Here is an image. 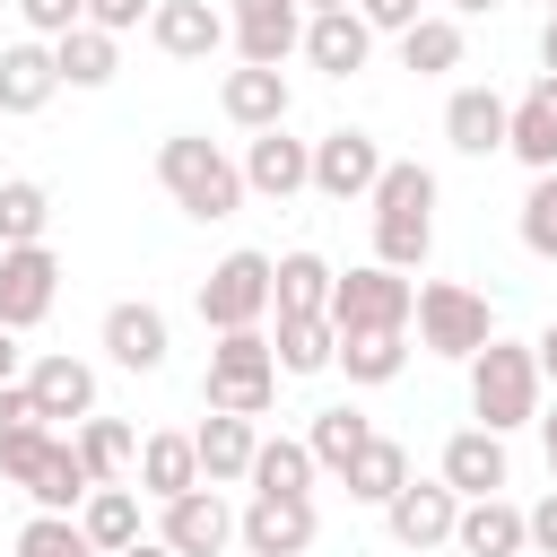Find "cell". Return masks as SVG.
<instances>
[{
    "label": "cell",
    "instance_id": "1",
    "mask_svg": "<svg viewBox=\"0 0 557 557\" xmlns=\"http://www.w3.org/2000/svg\"><path fill=\"white\" fill-rule=\"evenodd\" d=\"M366 200H374V261L383 270H426V252H435V174L418 157H383Z\"/></svg>",
    "mask_w": 557,
    "mask_h": 557
},
{
    "label": "cell",
    "instance_id": "2",
    "mask_svg": "<svg viewBox=\"0 0 557 557\" xmlns=\"http://www.w3.org/2000/svg\"><path fill=\"white\" fill-rule=\"evenodd\" d=\"M157 183H165V200H174L183 218H200V226H218V218L244 209V165H235L218 139H200V131L157 139Z\"/></svg>",
    "mask_w": 557,
    "mask_h": 557
},
{
    "label": "cell",
    "instance_id": "3",
    "mask_svg": "<svg viewBox=\"0 0 557 557\" xmlns=\"http://www.w3.org/2000/svg\"><path fill=\"white\" fill-rule=\"evenodd\" d=\"M540 357H531V339H487L479 357H470V418L479 426H496V435H513V426H531L540 418Z\"/></svg>",
    "mask_w": 557,
    "mask_h": 557
},
{
    "label": "cell",
    "instance_id": "4",
    "mask_svg": "<svg viewBox=\"0 0 557 557\" xmlns=\"http://www.w3.org/2000/svg\"><path fill=\"white\" fill-rule=\"evenodd\" d=\"M200 400L226 409V418H261L278 400V357H270V331H218L209 348V374H200Z\"/></svg>",
    "mask_w": 557,
    "mask_h": 557
},
{
    "label": "cell",
    "instance_id": "5",
    "mask_svg": "<svg viewBox=\"0 0 557 557\" xmlns=\"http://www.w3.org/2000/svg\"><path fill=\"white\" fill-rule=\"evenodd\" d=\"M409 322H418V348H426V357H461V366L496 339V305H487L470 278H426L418 305H409Z\"/></svg>",
    "mask_w": 557,
    "mask_h": 557
},
{
    "label": "cell",
    "instance_id": "6",
    "mask_svg": "<svg viewBox=\"0 0 557 557\" xmlns=\"http://www.w3.org/2000/svg\"><path fill=\"white\" fill-rule=\"evenodd\" d=\"M200 322L209 331H252V322H270V252H252V244H235L209 278H200Z\"/></svg>",
    "mask_w": 557,
    "mask_h": 557
},
{
    "label": "cell",
    "instance_id": "7",
    "mask_svg": "<svg viewBox=\"0 0 557 557\" xmlns=\"http://www.w3.org/2000/svg\"><path fill=\"white\" fill-rule=\"evenodd\" d=\"M409 305H418L409 270L366 261V270H339L331 278V331H409Z\"/></svg>",
    "mask_w": 557,
    "mask_h": 557
},
{
    "label": "cell",
    "instance_id": "8",
    "mask_svg": "<svg viewBox=\"0 0 557 557\" xmlns=\"http://www.w3.org/2000/svg\"><path fill=\"white\" fill-rule=\"evenodd\" d=\"M374 513H383V531H392L409 557H426V548H453V513H461V496H453L444 479H400Z\"/></svg>",
    "mask_w": 557,
    "mask_h": 557
},
{
    "label": "cell",
    "instance_id": "9",
    "mask_svg": "<svg viewBox=\"0 0 557 557\" xmlns=\"http://www.w3.org/2000/svg\"><path fill=\"white\" fill-rule=\"evenodd\" d=\"M157 540H165L174 557H218V548L235 540V505L200 479V487H183V496L157 505Z\"/></svg>",
    "mask_w": 557,
    "mask_h": 557
},
{
    "label": "cell",
    "instance_id": "10",
    "mask_svg": "<svg viewBox=\"0 0 557 557\" xmlns=\"http://www.w3.org/2000/svg\"><path fill=\"white\" fill-rule=\"evenodd\" d=\"M61 296V261L52 244H0V322L9 331H35Z\"/></svg>",
    "mask_w": 557,
    "mask_h": 557
},
{
    "label": "cell",
    "instance_id": "11",
    "mask_svg": "<svg viewBox=\"0 0 557 557\" xmlns=\"http://www.w3.org/2000/svg\"><path fill=\"white\" fill-rule=\"evenodd\" d=\"M374 174H383V139H374V131H348V122H339V131L313 139V191H322V200L348 209V200L374 191Z\"/></svg>",
    "mask_w": 557,
    "mask_h": 557
},
{
    "label": "cell",
    "instance_id": "12",
    "mask_svg": "<svg viewBox=\"0 0 557 557\" xmlns=\"http://www.w3.org/2000/svg\"><path fill=\"white\" fill-rule=\"evenodd\" d=\"M313 531H322L313 496H252V505L235 513V540H244L252 557H305Z\"/></svg>",
    "mask_w": 557,
    "mask_h": 557
},
{
    "label": "cell",
    "instance_id": "13",
    "mask_svg": "<svg viewBox=\"0 0 557 557\" xmlns=\"http://www.w3.org/2000/svg\"><path fill=\"white\" fill-rule=\"evenodd\" d=\"M235 165H244V191H261V200L313 191V139H287V122H278V131H252V148H244Z\"/></svg>",
    "mask_w": 557,
    "mask_h": 557
},
{
    "label": "cell",
    "instance_id": "14",
    "mask_svg": "<svg viewBox=\"0 0 557 557\" xmlns=\"http://www.w3.org/2000/svg\"><path fill=\"white\" fill-rule=\"evenodd\" d=\"M435 479H444L453 496H505V479H513V453H505V435H496V426H461V435H444V461H435Z\"/></svg>",
    "mask_w": 557,
    "mask_h": 557
},
{
    "label": "cell",
    "instance_id": "15",
    "mask_svg": "<svg viewBox=\"0 0 557 557\" xmlns=\"http://www.w3.org/2000/svg\"><path fill=\"white\" fill-rule=\"evenodd\" d=\"M296 35H305V9H296V0H226V44H235L244 61L278 70V61L296 52Z\"/></svg>",
    "mask_w": 557,
    "mask_h": 557
},
{
    "label": "cell",
    "instance_id": "16",
    "mask_svg": "<svg viewBox=\"0 0 557 557\" xmlns=\"http://www.w3.org/2000/svg\"><path fill=\"white\" fill-rule=\"evenodd\" d=\"M296 52H305L322 78H357V70L374 61V26H366L357 9H313L305 35H296Z\"/></svg>",
    "mask_w": 557,
    "mask_h": 557
},
{
    "label": "cell",
    "instance_id": "17",
    "mask_svg": "<svg viewBox=\"0 0 557 557\" xmlns=\"http://www.w3.org/2000/svg\"><path fill=\"white\" fill-rule=\"evenodd\" d=\"M165 348H174V331H165V313H157L148 296H122V305L104 313V357H113L122 374H157Z\"/></svg>",
    "mask_w": 557,
    "mask_h": 557
},
{
    "label": "cell",
    "instance_id": "18",
    "mask_svg": "<svg viewBox=\"0 0 557 557\" xmlns=\"http://www.w3.org/2000/svg\"><path fill=\"white\" fill-rule=\"evenodd\" d=\"M17 383L35 392V409H44V426H61V418L78 426V418L96 409V366H87V357H70V348H52V357H35V366H26Z\"/></svg>",
    "mask_w": 557,
    "mask_h": 557
},
{
    "label": "cell",
    "instance_id": "19",
    "mask_svg": "<svg viewBox=\"0 0 557 557\" xmlns=\"http://www.w3.org/2000/svg\"><path fill=\"white\" fill-rule=\"evenodd\" d=\"M148 44L165 61H209L226 44V9H209V0H157L148 9Z\"/></svg>",
    "mask_w": 557,
    "mask_h": 557
},
{
    "label": "cell",
    "instance_id": "20",
    "mask_svg": "<svg viewBox=\"0 0 557 557\" xmlns=\"http://www.w3.org/2000/svg\"><path fill=\"white\" fill-rule=\"evenodd\" d=\"M218 104H226V122H235V131H278V122H287V104H296V87H287V70L244 61V70H226V78H218Z\"/></svg>",
    "mask_w": 557,
    "mask_h": 557
},
{
    "label": "cell",
    "instance_id": "21",
    "mask_svg": "<svg viewBox=\"0 0 557 557\" xmlns=\"http://www.w3.org/2000/svg\"><path fill=\"white\" fill-rule=\"evenodd\" d=\"M131 487L139 496H183V487H200V453H191V435L183 426H157V435H139V453H131Z\"/></svg>",
    "mask_w": 557,
    "mask_h": 557
},
{
    "label": "cell",
    "instance_id": "22",
    "mask_svg": "<svg viewBox=\"0 0 557 557\" xmlns=\"http://www.w3.org/2000/svg\"><path fill=\"white\" fill-rule=\"evenodd\" d=\"M453 548H461V557H522V548H531L522 505H505V496H461V513H453Z\"/></svg>",
    "mask_w": 557,
    "mask_h": 557
},
{
    "label": "cell",
    "instance_id": "23",
    "mask_svg": "<svg viewBox=\"0 0 557 557\" xmlns=\"http://www.w3.org/2000/svg\"><path fill=\"white\" fill-rule=\"evenodd\" d=\"M52 96H61L52 44H44V35H17V44H0V113H44Z\"/></svg>",
    "mask_w": 557,
    "mask_h": 557
},
{
    "label": "cell",
    "instance_id": "24",
    "mask_svg": "<svg viewBox=\"0 0 557 557\" xmlns=\"http://www.w3.org/2000/svg\"><path fill=\"white\" fill-rule=\"evenodd\" d=\"M505 157H522L531 174L557 165V78H531V87L513 96V113H505Z\"/></svg>",
    "mask_w": 557,
    "mask_h": 557
},
{
    "label": "cell",
    "instance_id": "25",
    "mask_svg": "<svg viewBox=\"0 0 557 557\" xmlns=\"http://www.w3.org/2000/svg\"><path fill=\"white\" fill-rule=\"evenodd\" d=\"M505 96L496 87H453L444 96V139L461 148V157H505Z\"/></svg>",
    "mask_w": 557,
    "mask_h": 557
},
{
    "label": "cell",
    "instance_id": "26",
    "mask_svg": "<svg viewBox=\"0 0 557 557\" xmlns=\"http://www.w3.org/2000/svg\"><path fill=\"white\" fill-rule=\"evenodd\" d=\"M252 444H261V418L209 409V418L191 426V453H200V479H209V487H235V479L252 470Z\"/></svg>",
    "mask_w": 557,
    "mask_h": 557
},
{
    "label": "cell",
    "instance_id": "27",
    "mask_svg": "<svg viewBox=\"0 0 557 557\" xmlns=\"http://www.w3.org/2000/svg\"><path fill=\"white\" fill-rule=\"evenodd\" d=\"M17 487L35 496V513H78V496H87L96 479H87V461H78L70 435H44V453H35V470H26Z\"/></svg>",
    "mask_w": 557,
    "mask_h": 557
},
{
    "label": "cell",
    "instance_id": "28",
    "mask_svg": "<svg viewBox=\"0 0 557 557\" xmlns=\"http://www.w3.org/2000/svg\"><path fill=\"white\" fill-rule=\"evenodd\" d=\"M52 70H61V87H113V70H122V35H104V26H70V35H52Z\"/></svg>",
    "mask_w": 557,
    "mask_h": 557
},
{
    "label": "cell",
    "instance_id": "29",
    "mask_svg": "<svg viewBox=\"0 0 557 557\" xmlns=\"http://www.w3.org/2000/svg\"><path fill=\"white\" fill-rule=\"evenodd\" d=\"M331 278H339V270H331L322 252H305V244L278 252V261H270V313H331Z\"/></svg>",
    "mask_w": 557,
    "mask_h": 557
},
{
    "label": "cell",
    "instance_id": "30",
    "mask_svg": "<svg viewBox=\"0 0 557 557\" xmlns=\"http://www.w3.org/2000/svg\"><path fill=\"white\" fill-rule=\"evenodd\" d=\"M78 531H87L104 557H113V548H131V540L148 531V522H139V487H131V479H104V487H87V496H78Z\"/></svg>",
    "mask_w": 557,
    "mask_h": 557
},
{
    "label": "cell",
    "instance_id": "31",
    "mask_svg": "<svg viewBox=\"0 0 557 557\" xmlns=\"http://www.w3.org/2000/svg\"><path fill=\"white\" fill-rule=\"evenodd\" d=\"M244 479H252V496H313V479H322V470H313L305 435H261Z\"/></svg>",
    "mask_w": 557,
    "mask_h": 557
},
{
    "label": "cell",
    "instance_id": "32",
    "mask_svg": "<svg viewBox=\"0 0 557 557\" xmlns=\"http://www.w3.org/2000/svg\"><path fill=\"white\" fill-rule=\"evenodd\" d=\"M461 52H470V35H461V17H453V9H435V17L400 26V70H418V78L461 70Z\"/></svg>",
    "mask_w": 557,
    "mask_h": 557
},
{
    "label": "cell",
    "instance_id": "33",
    "mask_svg": "<svg viewBox=\"0 0 557 557\" xmlns=\"http://www.w3.org/2000/svg\"><path fill=\"white\" fill-rule=\"evenodd\" d=\"M331 366L348 374V383H392L400 366H409V331H339V348H331Z\"/></svg>",
    "mask_w": 557,
    "mask_h": 557
},
{
    "label": "cell",
    "instance_id": "34",
    "mask_svg": "<svg viewBox=\"0 0 557 557\" xmlns=\"http://www.w3.org/2000/svg\"><path fill=\"white\" fill-rule=\"evenodd\" d=\"M331 348H339L331 313H278V331H270L278 374H322V366H331Z\"/></svg>",
    "mask_w": 557,
    "mask_h": 557
},
{
    "label": "cell",
    "instance_id": "35",
    "mask_svg": "<svg viewBox=\"0 0 557 557\" xmlns=\"http://www.w3.org/2000/svg\"><path fill=\"white\" fill-rule=\"evenodd\" d=\"M400 479H409V444H400V435H366V444H357V461L339 470V487H348L357 505H383Z\"/></svg>",
    "mask_w": 557,
    "mask_h": 557
},
{
    "label": "cell",
    "instance_id": "36",
    "mask_svg": "<svg viewBox=\"0 0 557 557\" xmlns=\"http://www.w3.org/2000/svg\"><path fill=\"white\" fill-rule=\"evenodd\" d=\"M374 426H366V409H348V400H331V409H313V426H305V453H313V470H348L357 461V444H366Z\"/></svg>",
    "mask_w": 557,
    "mask_h": 557
},
{
    "label": "cell",
    "instance_id": "37",
    "mask_svg": "<svg viewBox=\"0 0 557 557\" xmlns=\"http://www.w3.org/2000/svg\"><path fill=\"white\" fill-rule=\"evenodd\" d=\"M70 444H78V461H87V479H96V487H104V479H131L139 435H131L122 418H96V409H87V418L70 426Z\"/></svg>",
    "mask_w": 557,
    "mask_h": 557
},
{
    "label": "cell",
    "instance_id": "38",
    "mask_svg": "<svg viewBox=\"0 0 557 557\" xmlns=\"http://www.w3.org/2000/svg\"><path fill=\"white\" fill-rule=\"evenodd\" d=\"M44 226H52V191L35 174H9L0 183V244H44Z\"/></svg>",
    "mask_w": 557,
    "mask_h": 557
},
{
    "label": "cell",
    "instance_id": "39",
    "mask_svg": "<svg viewBox=\"0 0 557 557\" xmlns=\"http://www.w3.org/2000/svg\"><path fill=\"white\" fill-rule=\"evenodd\" d=\"M17 557H104V548L78 531V513H26V531H17Z\"/></svg>",
    "mask_w": 557,
    "mask_h": 557
},
{
    "label": "cell",
    "instance_id": "40",
    "mask_svg": "<svg viewBox=\"0 0 557 557\" xmlns=\"http://www.w3.org/2000/svg\"><path fill=\"white\" fill-rule=\"evenodd\" d=\"M522 252H540V261H557V165L548 174H531V191H522Z\"/></svg>",
    "mask_w": 557,
    "mask_h": 557
},
{
    "label": "cell",
    "instance_id": "41",
    "mask_svg": "<svg viewBox=\"0 0 557 557\" xmlns=\"http://www.w3.org/2000/svg\"><path fill=\"white\" fill-rule=\"evenodd\" d=\"M17 17H26V35L52 44V35H70V26L87 17V0H17Z\"/></svg>",
    "mask_w": 557,
    "mask_h": 557
},
{
    "label": "cell",
    "instance_id": "42",
    "mask_svg": "<svg viewBox=\"0 0 557 557\" xmlns=\"http://www.w3.org/2000/svg\"><path fill=\"white\" fill-rule=\"evenodd\" d=\"M44 435H52V426H17V435H0V479H9V487H17L26 470H35V453H44Z\"/></svg>",
    "mask_w": 557,
    "mask_h": 557
},
{
    "label": "cell",
    "instance_id": "43",
    "mask_svg": "<svg viewBox=\"0 0 557 557\" xmlns=\"http://www.w3.org/2000/svg\"><path fill=\"white\" fill-rule=\"evenodd\" d=\"M348 9H357V17L374 26V35H400V26H418V17H426L418 0H348Z\"/></svg>",
    "mask_w": 557,
    "mask_h": 557
},
{
    "label": "cell",
    "instance_id": "44",
    "mask_svg": "<svg viewBox=\"0 0 557 557\" xmlns=\"http://www.w3.org/2000/svg\"><path fill=\"white\" fill-rule=\"evenodd\" d=\"M148 9H157V0H87V26H104V35H131V26H148Z\"/></svg>",
    "mask_w": 557,
    "mask_h": 557
},
{
    "label": "cell",
    "instance_id": "45",
    "mask_svg": "<svg viewBox=\"0 0 557 557\" xmlns=\"http://www.w3.org/2000/svg\"><path fill=\"white\" fill-rule=\"evenodd\" d=\"M17 426H44V409L26 383H0V435H17Z\"/></svg>",
    "mask_w": 557,
    "mask_h": 557
},
{
    "label": "cell",
    "instance_id": "46",
    "mask_svg": "<svg viewBox=\"0 0 557 557\" xmlns=\"http://www.w3.org/2000/svg\"><path fill=\"white\" fill-rule=\"evenodd\" d=\"M522 531H531V548H540V557H557V487H548V496L522 513Z\"/></svg>",
    "mask_w": 557,
    "mask_h": 557
},
{
    "label": "cell",
    "instance_id": "47",
    "mask_svg": "<svg viewBox=\"0 0 557 557\" xmlns=\"http://www.w3.org/2000/svg\"><path fill=\"white\" fill-rule=\"evenodd\" d=\"M17 374H26V348H17V331L0 322V383H17Z\"/></svg>",
    "mask_w": 557,
    "mask_h": 557
},
{
    "label": "cell",
    "instance_id": "48",
    "mask_svg": "<svg viewBox=\"0 0 557 557\" xmlns=\"http://www.w3.org/2000/svg\"><path fill=\"white\" fill-rule=\"evenodd\" d=\"M531 357H540V383H557V322H548V331L531 339Z\"/></svg>",
    "mask_w": 557,
    "mask_h": 557
},
{
    "label": "cell",
    "instance_id": "49",
    "mask_svg": "<svg viewBox=\"0 0 557 557\" xmlns=\"http://www.w3.org/2000/svg\"><path fill=\"white\" fill-rule=\"evenodd\" d=\"M531 426H540V453H548V479H557V409H540Z\"/></svg>",
    "mask_w": 557,
    "mask_h": 557
},
{
    "label": "cell",
    "instance_id": "50",
    "mask_svg": "<svg viewBox=\"0 0 557 557\" xmlns=\"http://www.w3.org/2000/svg\"><path fill=\"white\" fill-rule=\"evenodd\" d=\"M540 70L557 78V9H548V26H540Z\"/></svg>",
    "mask_w": 557,
    "mask_h": 557
},
{
    "label": "cell",
    "instance_id": "51",
    "mask_svg": "<svg viewBox=\"0 0 557 557\" xmlns=\"http://www.w3.org/2000/svg\"><path fill=\"white\" fill-rule=\"evenodd\" d=\"M113 557H174V548H165L157 531H139V540H131V548H113Z\"/></svg>",
    "mask_w": 557,
    "mask_h": 557
},
{
    "label": "cell",
    "instance_id": "52",
    "mask_svg": "<svg viewBox=\"0 0 557 557\" xmlns=\"http://www.w3.org/2000/svg\"><path fill=\"white\" fill-rule=\"evenodd\" d=\"M453 17H487V9H505V0H444Z\"/></svg>",
    "mask_w": 557,
    "mask_h": 557
},
{
    "label": "cell",
    "instance_id": "53",
    "mask_svg": "<svg viewBox=\"0 0 557 557\" xmlns=\"http://www.w3.org/2000/svg\"><path fill=\"white\" fill-rule=\"evenodd\" d=\"M296 9H305V17H313V9H348V0H296Z\"/></svg>",
    "mask_w": 557,
    "mask_h": 557
},
{
    "label": "cell",
    "instance_id": "54",
    "mask_svg": "<svg viewBox=\"0 0 557 557\" xmlns=\"http://www.w3.org/2000/svg\"><path fill=\"white\" fill-rule=\"evenodd\" d=\"M548 9H557V0H548Z\"/></svg>",
    "mask_w": 557,
    "mask_h": 557
}]
</instances>
